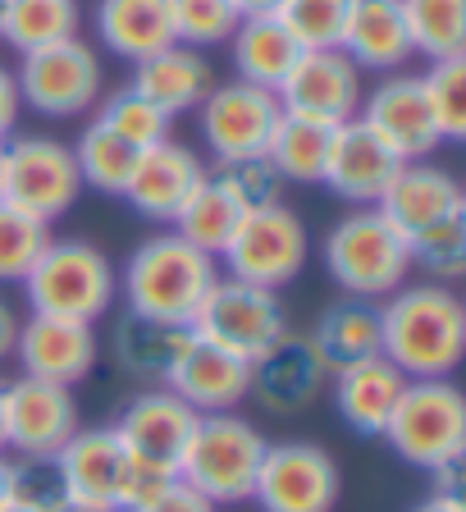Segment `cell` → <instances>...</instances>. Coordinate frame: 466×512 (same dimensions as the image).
I'll use <instances>...</instances> for the list:
<instances>
[{
    "label": "cell",
    "mask_w": 466,
    "mask_h": 512,
    "mask_svg": "<svg viewBox=\"0 0 466 512\" xmlns=\"http://www.w3.org/2000/svg\"><path fill=\"white\" fill-rule=\"evenodd\" d=\"M380 357L407 380H448L466 357V307L453 284L421 279L380 302Z\"/></svg>",
    "instance_id": "obj_1"
},
{
    "label": "cell",
    "mask_w": 466,
    "mask_h": 512,
    "mask_svg": "<svg viewBox=\"0 0 466 512\" xmlns=\"http://www.w3.org/2000/svg\"><path fill=\"white\" fill-rule=\"evenodd\" d=\"M215 279H220V261L197 252L170 229V234H156L133 247L124 275H119V288H124L128 302L124 311L192 330V320H197Z\"/></svg>",
    "instance_id": "obj_2"
},
{
    "label": "cell",
    "mask_w": 466,
    "mask_h": 512,
    "mask_svg": "<svg viewBox=\"0 0 466 512\" xmlns=\"http://www.w3.org/2000/svg\"><path fill=\"white\" fill-rule=\"evenodd\" d=\"M320 256H325L329 279L343 288V298L384 302L412 275L407 238L384 220L380 206H357L352 215H343L325 234Z\"/></svg>",
    "instance_id": "obj_3"
},
{
    "label": "cell",
    "mask_w": 466,
    "mask_h": 512,
    "mask_svg": "<svg viewBox=\"0 0 466 512\" xmlns=\"http://www.w3.org/2000/svg\"><path fill=\"white\" fill-rule=\"evenodd\" d=\"M19 284L28 293L32 311L87 320V325L106 316L119 293V275L110 266V256L101 247L83 243V238H51Z\"/></svg>",
    "instance_id": "obj_4"
},
{
    "label": "cell",
    "mask_w": 466,
    "mask_h": 512,
    "mask_svg": "<svg viewBox=\"0 0 466 512\" xmlns=\"http://www.w3.org/2000/svg\"><path fill=\"white\" fill-rule=\"evenodd\" d=\"M265 444L270 439L238 412H202L197 430L188 439V453L179 462V480H188L197 494L215 503V508H233V503L252 499L256 471H261Z\"/></svg>",
    "instance_id": "obj_5"
},
{
    "label": "cell",
    "mask_w": 466,
    "mask_h": 512,
    "mask_svg": "<svg viewBox=\"0 0 466 512\" xmlns=\"http://www.w3.org/2000/svg\"><path fill=\"white\" fill-rule=\"evenodd\" d=\"M384 444L407 462V467L435 471L448 462H462L466 453V398L448 380H407L403 398L393 407Z\"/></svg>",
    "instance_id": "obj_6"
},
{
    "label": "cell",
    "mask_w": 466,
    "mask_h": 512,
    "mask_svg": "<svg viewBox=\"0 0 466 512\" xmlns=\"http://www.w3.org/2000/svg\"><path fill=\"white\" fill-rule=\"evenodd\" d=\"M23 106L37 110L46 119H74L96 110V101L106 96V69L92 42L83 37H64L55 46L28 51L14 69Z\"/></svg>",
    "instance_id": "obj_7"
},
{
    "label": "cell",
    "mask_w": 466,
    "mask_h": 512,
    "mask_svg": "<svg viewBox=\"0 0 466 512\" xmlns=\"http://www.w3.org/2000/svg\"><path fill=\"white\" fill-rule=\"evenodd\" d=\"M307 256H311V234L302 224V215L293 206L275 202L243 215V224L229 238L220 261H224V275L279 293V288H288L307 270Z\"/></svg>",
    "instance_id": "obj_8"
},
{
    "label": "cell",
    "mask_w": 466,
    "mask_h": 512,
    "mask_svg": "<svg viewBox=\"0 0 466 512\" xmlns=\"http://www.w3.org/2000/svg\"><path fill=\"white\" fill-rule=\"evenodd\" d=\"M0 197L19 211L55 224L69 206L83 197V179L74 165V147L55 138L28 133V138H5V170H0Z\"/></svg>",
    "instance_id": "obj_9"
},
{
    "label": "cell",
    "mask_w": 466,
    "mask_h": 512,
    "mask_svg": "<svg viewBox=\"0 0 466 512\" xmlns=\"http://www.w3.org/2000/svg\"><path fill=\"white\" fill-rule=\"evenodd\" d=\"M343 494V471L334 453L311 439L265 444L252 503L261 512H334Z\"/></svg>",
    "instance_id": "obj_10"
},
{
    "label": "cell",
    "mask_w": 466,
    "mask_h": 512,
    "mask_svg": "<svg viewBox=\"0 0 466 512\" xmlns=\"http://www.w3.org/2000/svg\"><path fill=\"white\" fill-rule=\"evenodd\" d=\"M284 330H288V316H284V302H279L275 288L243 284V279H233V275L215 279L197 320H192V334H202V339L238 352L247 362L261 348H270Z\"/></svg>",
    "instance_id": "obj_11"
},
{
    "label": "cell",
    "mask_w": 466,
    "mask_h": 512,
    "mask_svg": "<svg viewBox=\"0 0 466 512\" xmlns=\"http://www.w3.org/2000/svg\"><path fill=\"white\" fill-rule=\"evenodd\" d=\"M361 69L339 51V46H320V51H302L284 83L275 87L284 115L311 119V124H348L357 119L361 106Z\"/></svg>",
    "instance_id": "obj_12"
},
{
    "label": "cell",
    "mask_w": 466,
    "mask_h": 512,
    "mask_svg": "<svg viewBox=\"0 0 466 512\" xmlns=\"http://www.w3.org/2000/svg\"><path fill=\"white\" fill-rule=\"evenodd\" d=\"M279 96L270 87L256 83H215L206 101L197 106V124H202V142L211 147V160H233V156H261L270 133H275Z\"/></svg>",
    "instance_id": "obj_13"
},
{
    "label": "cell",
    "mask_w": 466,
    "mask_h": 512,
    "mask_svg": "<svg viewBox=\"0 0 466 512\" xmlns=\"http://www.w3.org/2000/svg\"><path fill=\"white\" fill-rule=\"evenodd\" d=\"M0 421H5V448L14 453H60L83 421H78V398L69 384L51 380H5L0 389Z\"/></svg>",
    "instance_id": "obj_14"
},
{
    "label": "cell",
    "mask_w": 466,
    "mask_h": 512,
    "mask_svg": "<svg viewBox=\"0 0 466 512\" xmlns=\"http://www.w3.org/2000/svg\"><path fill=\"white\" fill-rule=\"evenodd\" d=\"M197 416L202 412H192L165 384H151V389L128 398L124 416L115 421V435H119V444L128 448L133 462L156 467V471H165V476H179V462H183V453H188Z\"/></svg>",
    "instance_id": "obj_15"
},
{
    "label": "cell",
    "mask_w": 466,
    "mask_h": 512,
    "mask_svg": "<svg viewBox=\"0 0 466 512\" xmlns=\"http://www.w3.org/2000/svg\"><path fill=\"white\" fill-rule=\"evenodd\" d=\"M101 357V334L87 320H64V316H42L32 311L28 320H19V343H14V362L23 366V375L51 384H83L96 371Z\"/></svg>",
    "instance_id": "obj_16"
},
{
    "label": "cell",
    "mask_w": 466,
    "mask_h": 512,
    "mask_svg": "<svg viewBox=\"0 0 466 512\" xmlns=\"http://www.w3.org/2000/svg\"><path fill=\"white\" fill-rule=\"evenodd\" d=\"M325 380H329V371L320 366L311 339L293 330H284L270 348H261L247 362V398H256L265 412H275V416L307 412L320 398Z\"/></svg>",
    "instance_id": "obj_17"
},
{
    "label": "cell",
    "mask_w": 466,
    "mask_h": 512,
    "mask_svg": "<svg viewBox=\"0 0 466 512\" xmlns=\"http://www.w3.org/2000/svg\"><path fill=\"white\" fill-rule=\"evenodd\" d=\"M357 119L371 133H380L403 160H425L430 151L444 147L435 115H430V101L421 92V74H403L398 69V74L380 78L375 92H361Z\"/></svg>",
    "instance_id": "obj_18"
},
{
    "label": "cell",
    "mask_w": 466,
    "mask_h": 512,
    "mask_svg": "<svg viewBox=\"0 0 466 512\" xmlns=\"http://www.w3.org/2000/svg\"><path fill=\"white\" fill-rule=\"evenodd\" d=\"M160 384L179 394L192 412H233L247 403V357L188 330L179 357Z\"/></svg>",
    "instance_id": "obj_19"
},
{
    "label": "cell",
    "mask_w": 466,
    "mask_h": 512,
    "mask_svg": "<svg viewBox=\"0 0 466 512\" xmlns=\"http://www.w3.org/2000/svg\"><path fill=\"white\" fill-rule=\"evenodd\" d=\"M398 170H403V156L380 133H371L361 119H348V124H334L325 179L320 183L352 206H375Z\"/></svg>",
    "instance_id": "obj_20"
},
{
    "label": "cell",
    "mask_w": 466,
    "mask_h": 512,
    "mask_svg": "<svg viewBox=\"0 0 466 512\" xmlns=\"http://www.w3.org/2000/svg\"><path fill=\"white\" fill-rule=\"evenodd\" d=\"M202 179H206V160L192 147H183V142L165 138V142H156V147L138 151V165L128 174L124 202L138 215H147V220L170 224Z\"/></svg>",
    "instance_id": "obj_21"
},
{
    "label": "cell",
    "mask_w": 466,
    "mask_h": 512,
    "mask_svg": "<svg viewBox=\"0 0 466 512\" xmlns=\"http://www.w3.org/2000/svg\"><path fill=\"white\" fill-rule=\"evenodd\" d=\"M375 206L398 234L412 238L421 229H430V224L448 220V215H462L466 197L448 170H439L430 160H403V170L393 174V183L384 188V197Z\"/></svg>",
    "instance_id": "obj_22"
},
{
    "label": "cell",
    "mask_w": 466,
    "mask_h": 512,
    "mask_svg": "<svg viewBox=\"0 0 466 512\" xmlns=\"http://www.w3.org/2000/svg\"><path fill=\"white\" fill-rule=\"evenodd\" d=\"M69 485V499L101 503V508L119 512V490L128 476V448L119 444L115 426H78L69 435V444L55 453Z\"/></svg>",
    "instance_id": "obj_23"
},
{
    "label": "cell",
    "mask_w": 466,
    "mask_h": 512,
    "mask_svg": "<svg viewBox=\"0 0 466 512\" xmlns=\"http://www.w3.org/2000/svg\"><path fill=\"white\" fill-rule=\"evenodd\" d=\"M133 92H142L151 106H160L165 115H188L206 101V92L215 87V74H211V60H206L197 46H183V42H170L160 46L156 55L133 64Z\"/></svg>",
    "instance_id": "obj_24"
},
{
    "label": "cell",
    "mask_w": 466,
    "mask_h": 512,
    "mask_svg": "<svg viewBox=\"0 0 466 512\" xmlns=\"http://www.w3.org/2000/svg\"><path fill=\"white\" fill-rule=\"evenodd\" d=\"M339 51L357 69L398 74L412 60V37H407V23H403V5L398 0H352Z\"/></svg>",
    "instance_id": "obj_25"
},
{
    "label": "cell",
    "mask_w": 466,
    "mask_h": 512,
    "mask_svg": "<svg viewBox=\"0 0 466 512\" xmlns=\"http://www.w3.org/2000/svg\"><path fill=\"white\" fill-rule=\"evenodd\" d=\"M403 389H407V375L389 357H366V362L334 375V407H339L348 430L380 439L398 398H403Z\"/></svg>",
    "instance_id": "obj_26"
},
{
    "label": "cell",
    "mask_w": 466,
    "mask_h": 512,
    "mask_svg": "<svg viewBox=\"0 0 466 512\" xmlns=\"http://www.w3.org/2000/svg\"><path fill=\"white\" fill-rule=\"evenodd\" d=\"M311 348L329 375L348 371V366L380 357V302L366 298H339L329 302L311 325Z\"/></svg>",
    "instance_id": "obj_27"
},
{
    "label": "cell",
    "mask_w": 466,
    "mask_h": 512,
    "mask_svg": "<svg viewBox=\"0 0 466 512\" xmlns=\"http://www.w3.org/2000/svg\"><path fill=\"white\" fill-rule=\"evenodd\" d=\"M96 37L119 60L138 64L174 42L170 0H96Z\"/></svg>",
    "instance_id": "obj_28"
},
{
    "label": "cell",
    "mask_w": 466,
    "mask_h": 512,
    "mask_svg": "<svg viewBox=\"0 0 466 512\" xmlns=\"http://www.w3.org/2000/svg\"><path fill=\"white\" fill-rule=\"evenodd\" d=\"M229 55L243 83L275 92L284 83V74L293 69V60L302 55V46L293 42V32L279 23L275 10H261V14H243L238 19V28L229 37Z\"/></svg>",
    "instance_id": "obj_29"
},
{
    "label": "cell",
    "mask_w": 466,
    "mask_h": 512,
    "mask_svg": "<svg viewBox=\"0 0 466 512\" xmlns=\"http://www.w3.org/2000/svg\"><path fill=\"white\" fill-rule=\"evenodd\" d=\"M183 339H188V330H179V325H160V320L124 311L115 320V334H110V352H115V362L128 375L160 384L165 371L174 366V357H179Z\"/></svg>",
    "instance_id": "obj_30"
},
{
    "label": "cell",
    "mask_w": 466,
    "mask_h": 512,
    "mask_svg": "<svg viewBox=\"0 0 466 512\" xmlns=\"http://www.w3.org/2000/svg\"><path fill=\"white\" fill-rule=\"evenodd\" d=\"M170 224L183 243H192L197 252L220 261L229 238L238 234V224H243V211H238V202H233L229 192L211 179V170H206V179L192 188V197L179 206V215H174Z\"/></svg>",
    "instance_id": "obj_31"
},
{
    "label": "cell",
    "mask_w": 466,
    "mask_h": 512,
    "mask_svg": "<svg viewBox=\"0 0 466 512\" xmlns=\"http://www.w3.org/2000/svg\"><path fill=\"white\" fill-rule=\"evenodd\" d=\"M329 124H311L297 115H279L275 133L265 142V160L279 170L284 183H320L325 179V160H329Z\"/></svg>",
    "instance_id": "obj_32"
},
{
    "label": "cell",
    "mask_w": 466,
    "mask_h": 512,
    "mask_svg": "<svg viewBox=\"0 0 466 512\" xmlns=\"http://www.w3.org/2000/svg\"><path fill=\"white\" fill-rule=\"evenodd\" d=\"M78 0H10L0 19V42H10L19 55L78 37Z\"/></svg>",
    "instance_id": "obj_33"
},
{
    "label": "cell",
    "mask_w": 466,
    "mask_h": 512,
    "mask_svg": "<svg viewBox=\"0 0 466 512\" xmlns=\"http://www.w3.org/2000/svg\"><path fill=\"white\" fill-rule=\"evenodd\" d=\"M412 37V55L448 60L466 55V0H398Z\"/></svg>",
    "instance_id": "obj_34"
},
{
    "label": "cell",
    "mask_w": 466,
    "mask_h": 512,
    "mask_svg": "<svg viewBox=\"0 0 466 512\" xmlns=\"http://www.w3.org/2000/svg\"><path fill=\"white\" fill-rule=\"evenodd\" d=\"M74 165H78V179L83 188H96L106 197H124L128 188V174L138 165V147H128L119 133H110L106 124H87L83 138L74 142Z\"/></svg>",
    "instance_id": "obj_35"
},
{
    "label": "cell",
    "mask_w": 466,
    "mask_h": 512,
    "mask_svg": "<svg viewBox=\"0 0 466 512\" xmlns=\"http://www.w3.org/2000/svg\"><path fill=\"white\" fill-rule=\"evenodd\" d=\"M407 252H412V270H425V279L457 284L466 275V211L412 234Z\"/></svg>",
    "instance_id": "obj_36"
},
{
    "label": "cell",
    "mask_w": 466,
    "mask_h": 512,
    "mask_svg": "<svg viewBox=\"0 0 466 512\" xmlns=\"http://www.w3.org/2000/svg\"><path fill=\"white\" fill-rule=\"evenodd\" d=\"M96 106H101L96 124H106L110 133H119L128 147L142 151V147H156V142L170 138V124H174V119L165 115L160 106H151L142 92H133V87H119V92L101 96Z\"/></svg>",
    "instance_id": "obj_37"
},
{
    "label": "cell",
    "mask_w": 466,
    "mask_h": 512,
    "mask_svg": "<svg viewBox=\"0 0 466 512\" xmlns=\"http://www.w3.org/2000/svg\"><path fill=\"white\" fill-rule=\"evenodd\" d=\"M421 92L430 101V115L444 142L466 138V55H448V60H430L421 74Z\"/></svg>",
    "instance_id": "obj_38"
},
{
    "label": "cell",
    "mask_w": 466,
    "mask_h": 512,
    "mask_svg": "<svg viewBox=\"0 0 466 512\" xmlns=\"http://www.w3.org/2000/svg\"><path fill=\"white\" fill-rule=\"evenodd\" d=\"M211 170V179L220 183L224 192H229L233 202H238V211H261V206H275L284 202V179H279V170L261 156H233V160H215V165H206Z\"/></svg>",
    "instance_id": "obj_39"
},
{
    "label": "cell",
    "mask_w": 466,
    "mask_h": 512,
    "mask_svg": "<svg viewBox=\"0 0 466 512\" xmlns=\"http://www.w3.org/2000/svg\"><path fill=\"white\" fill-rule=\"evenodd\" d=\"M51 243V224L0 197V284H19Z\"/></svg>",
    "instance_id": "obj_40"
},
{
    "label": "cell",
    "mask_w": 466,
    "mask_h": 512,
    "mask_svg": "<svg viewBox=\"0 0 466 512\" xmlns=\"http://www.w3.org/2000/svg\"><path fill=\"white\" fill-rule=\"evenodd\" d=\"M10 503L32 512H55L69 503V485L55 453H14L10 458Z\"/></svg>",
    "instance_id": "obj_41"
},
{
    "label": "cell",
    "mask_w": 466,
    "mask_h": 512,
    "mask_svg": "<svg viewBox=\"0 0 466 512\" xmlns=\"http://www.w3.org/2000/svg\"><path fill=\"white\" fill-rule=\"evenodd\" d=\"M275 14L302 51H320V46H339L352 0H279Z\"/></svg>",
    "instance_id": "obj_42"
},
{
    "label": "cell",
    "mask_w": 466,
    "mask_h": 512,
    "mask_svg": "<svg viewBox=\"0 0 466 512\" xmlns=\"http://www.w3.org/2000/svg\"><path fill=\"white\" fill-rule=\"evenodd\" d=\"M243 14L233 10V0H170V23H174V42L183 46H220L233 37Z\"/></svg>",
    "instance_id": "obj_43"
},
{
    "label": "cell",
    "mask_w": 466,
    "mask_h": 512,
    "mask_svg": "<svg viewBox=\"0 0 466 512\" xmlns=\"http://www.w3.org/2000/svg\"><path fill=\"white\" fill-rule=\"evenodd\" d=\"M133 512H220V508H215V503L206 499V494L192 490L188 480L174 476L170 485H165V490H156L147 503H142V508H133Z\"/></svg>",
    "instance_id": "obj_44"
},
{
    "label": "cell",
    "mask_w": 466,
    "mask_h": 512,
    "mask_svg": "<svg viewBox=\"0 0 466 512\" xmlns=\"http://www.w3.org/2000/svg\"><path fill=\"white\" fill-rule=\"evenodd\" d=\"M19 115H23V96H19V83H14V69L0 64V142L14 138Z\"/></svg>",
    "instance_id": "obj_45"
},
{
    "label": "cell",
    "mask_w": 466,
    "mask_h": 512,
    "mask_svg": "<svg viewBox=\"0 0 466 512\" xmlns=\"http://www.w3.org/2000/svg\"><path fill=\"white\" fill-rule=\"evenodd\" d=\"M14 343H19V311L10 302H0V366L14 357Z\"/></svg>",
    "instance_id": "obj_46"
},
{
    "label": "cell",
    "mask_w": 466,
    "mask_h": 512,
    "mask_svg": "<svg viewBox=\"0 0 466 512\" xmlns=\"http://www.w3.org/2000/svg\"><path fill=\"white\" fill-rule=\"evenodd\" d=\"M412 512H466V503H462V494H430V499H421Z\"/></svg>",
    "instance_id": "obj_47"
},
{
    "label": "cell",
    "mask_w": 466,
    "mask_h": 512,
    "mask_svg": "<svg viewBox=\"0 0 466 512\" xmlns=\"http://www.w3.org/2000/svg\"><path fill=\"white\" fill-rule=\"evenodd\" d=\"M279 0H233V10L238 14H261V10H275Z\"/></svg>",
    "instance_id": "obj_48"
},
{
    "label": "cell",
    "mask_w": 466,
    "mask_h": 512,
    "mask_svg": "<svg viewBox=\"0 0 466 512\" xmlns=\"http://www.w3.org/2000/svg\"><path fill=\"white\" fill-rule=\"evenodd\" d=\"M55 512H110V508H101V503H83V499H69L64 508H55Z\"/></svg>",
    "instance_id": "obj_49"
},
{
    "label": "cell",
    "mask_w": 466,
    "mask_h": 512,
    "mask_svg": "<svg viewBox=\"0 0 466 512\" xmlns=\"http://www.w3.org/2000/svg\"><path fill=\"white\" fill-rule=\"evenodd\" d=\"M10 499V458L0 453V503Z\"/></svg>",
    "instance_id": "obj_50"
},
{
    "label": "cell",
    "mask_w": 466,
    "mask_h": 512,
    "mask_svg": "<svg viewBox=\"0 0 466 512\" xmlns=\"http://www.w3.org/2000/svg\"><path fill=\"white\" fill-rule=\"evenodd\" d=\"M0 512H32V508H23V503H10V499H5V503H0Z\"/></svg>",
    "instance_id": "obj_51"
},
{
    "label": "cell",
    "mask_w": 466,
    "mask_h": 512,
    "mask_svg": "<svg viewBox=\"0 0 466 512\" xmlns=\"http://www.w3.org/2000/svg\"><path fill=\"white\" fill-rule=\"evenodd\" d=\"M0 389H5V380H0ZM0 453H5V421H0Z\"/></svg>",
    "instance_id": "obj_52"
},
{
    "label": "cell",
    "mask_w": 466,
    "mask_h": 512,
    "mask_svg": "<svg viewBox=\"0 0 466 512\" xmlns=\"http://www.w3.org/2000/svg\"><path fill=\"white\" fill-rule=\"evenodd\" d=\"M0 170H5V142H0Z\"/></svg>",
    "instance_id": "obj_53"
},
{
    "label": "cell",
    "mask_w": 466,
    "mask_h": 512,
    "mask_svg": "<svg viewBox=\"0 0 466 512\" xmlns=\"http://www.w3.org/2000/svg\"><path fill=\"white\" fill-rule=\"evenodd\" d=\"M5 5H10V0H0V19H5Z\"/></svg>",
    "instance_id": "obj_54"
}]
</instances>
